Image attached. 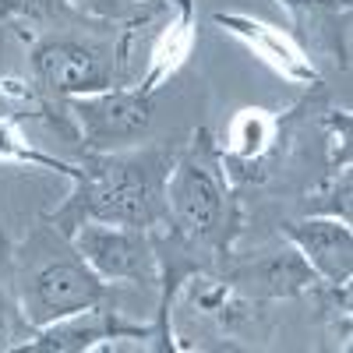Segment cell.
Segmentation results:
<instances>
[{
  "mask_svg": "<svg viewBox=\"0 0 353 353\" xmlns=\"http://www.w3.org/2000/svg\"><path fill=\"white\" fill-rule=\"evenodd\" d=\"M191 50V4L184 0L181 4V18L170 21V28L159 36L156 43V53H152V64H149V74L141 78V92H156L159 81H166L176 68L184 64V57Z\"/></svg>",
  "mask_w": 353,
  "mask_h": 353,
  "instance_id": "12",
  "label": "cell"
},
{
  "mask_svg": "<svg viewBox=\"0 0 353 353\" xmlns=\"http://www.w3.org/2000/svg\"><path fill=\"white\" fill-rule=\"evenodd\" d=\"M286 241L304 254L311 265V272L318 279H325L332 286L350 283L353 272V233L350 223L332 219V216H307V219H293L283 223Z\"/></svg>",
  "mask_w": 353,
  "mask_h": 353,
  "instance_id": "8",
  "label": "cell"
},
{
  "mask_svg": "<svg viewBox=\"0 0 353 353\" xmlns=\"http://www.w3.org/2000/svg\"><path fill=\"white\" fill-rule=\"evenodd\" d=\"M314 283H318V276L311 272V265L293 244L279 248V251H265L261 258H251L226 272L230 293H244V297H254V301L297 297V293H304Z\"/></svg>",
  "mask_w": 353,
  "mask_h": 353,
  "instance_id": "9",
  "label": "cell"
},
{
  "mask_svg": "<svg viewBox=\"0 0 353 353\" xmlns=\"http://www.w3.org/2000/svg\"><path fill=\"white\" fill-rule=\"evenodd\" d=\"M11 283L28 332L68 314L110 304V283L74 251L71 237L50 223L21 248L18 261L11 265Z\"/></svg>",
  "mask_w": 353,
  "mask_h": 353,
  "instance_id": "2",
  "label": "cell"
},
{
  "mask_svg": "<svg viewBox=\"0 0 353 353\" xmlns=\"http://www.w3.org/2000/svg\"><path fill=\"white\" fill-rule=\"evenodd\" d=\"M279 134V117L269 110H241L226 131L223 166L230 181H258V170L269 159Z\"/></svg>",
  "mask_w": 353,
  "mask_h": 353,
  "instance_id": "11",
  "label": "cell"
},
{
  "mask_svg": "<svg viewBox=\"0 0 353 353\" xmlns=\"http://www.w3.org/2000/svg\"><path fill=\"white\" fill-rule=\"evenodd\" d=\"M216 25H223L230 36H237L258 61L269 64L279 78H286L293 85H321L318 68L311 64V57L286 32H279L276 25L254 21L251 14H216Z\"/></svg>",
  "mask_w": 353,
  "mask_h": 353,
  "instance_id": "10",
  "label": "cell"
},
{
  "mask_svg": "<svg viewBox=\"0 0 353 353\" xmlns=\"http://www.w3.org/2000/svg\"><path fill=\"white\" fill-rule=\"evenodd\" d=\"M68 113L78 121L88 152H117L128 149L152 128V92L141 88H106L96 96L68 99Z\"/></svg>",
  "mask_w": 353,
  "mask_h": 353,
  "instance_id": "4",
  "label": "cell"
},
{
  "mask_svg": "<svg viewBox=\"0 0 353 353\" xmlns=\"http://www.w3.org/2000/svg\"><path fill=\"white\" fill-rule=\"evenodd\" d=\"M71 244L106 283L124 279V283L149 286V290L159 286V251H156L152 230L85 223L71 237Z\"/></svg>",
  "mask_w": 353,
  "mask_h": 353,
  "instance_id": "5",
  "label": "cell"
},
{
  "mask_svg": "<svg viewBox=\"0 0 353 353\" xmlns=\"http://www.w3.org/2000/svg\"><path fill=\"white\" fill-rule=\"evenodd\" d=\"M0 163H18V166H32V170H53V173H64V176L78 173L74 163H64V159H57L50 152H39L28 141H21L18 131H14V117H0Z\"/></svg>",
  "mask_w": 353,
  "mask_h": 353,
  "instance_id": "13",
  "label": "cell"
},
{
  "mask_svg": "<svg viewBox=\"0 0 353 353\" xmlns=\"http://www.w3.org/2000/svg\"><path fill=\"white\" fill-rule=\"evenodd\" d=\"M166 216L170 233L188 248L216 244L219 251L230 244L237 230V205L230 194V173L223 166V149L209 131H198L184 156L170 166L166 176Z\"/></svg>",
  "mask_w": 353,
  "mask_h": 353,
  "instance_id": "3",
  "label": "cell"
},
{
  "mask_svg": "<svg viewBox=\"0 0 353 353\" xmlns=\"http://www.w3.org/2000/svg\"><path fill=\"white\" fill-rule=\"evenodd\" d=\"M11 279V254H8V244H4V233H0V350H14V332L8 325V290L4 283Z\"/></svg>",
  "mask_w": 353,
  "mask_h": 353,
  "instance_id": "14",
  "label": "cell"
},
{
  "mask_svg": "<svg viewBox=\"0 0 353 353\" xmlns=\"http://www.w3.org/2000/svg\"><path fill=\"white\" fill-rule=\"evenodd\" d=\"M28 64H32V78L43 92L64 103L117 88L113 68L103 57V50L85 39H71V36L43 39L28 53Z\"/></svg>",
  "mask_w": 353,
  "mask_h": 353,
  "instance_id": "6",
  "label": "cell"
},
{
  "mask_svg": "<svg viewBox=\"0 0 353 353\" xmlns=\"http://www.w3.org/2000/svg\"><path fill=\"white\" fill-rule=\"evenodd\" d=\"M152 329L149 325H134L124 321L110 304L92 307V311H78L68 314L61 321H50V325L28 332L25 343H18V353H85L106 346L110 339H149Z\"/></svg>",
  "mask_w": 353,
  "mask_h": 353,
  "instance_id": "7",
  "label": "cell"
},
{
  "mask_svg": "<svg viewBox=\"0 0 353 353\" xmlns=\"http://www.w3.org/2000/svg\"><path fill=\"white\" fill-rule=\"evenodd\" d=\"M173 156L163 149L141 152H88L78 173L71 176V198L57 212L46 216L64 237L85 223H110V226H138V230H166V176Z\"/></svg>",
  "mask_w": 353,
  "mask_h": 353,
  "instance_id": "1",
  "label": "cell"
},
{
  "mask_svg": "<svg viewBox=\"0 0 353 353\" xmlns=\"http://www.w3.org/2000/svg\"><path fill=\"white\" fill-rule=\"evenodd\" d=\"M286 8H293V11H339V8H346V0H283Z\"/></svg>",
  "mask_w": 353,
  "mask_h": 353,
  "instance_id": "15",
  "label": "cell"
}]
</instances>
